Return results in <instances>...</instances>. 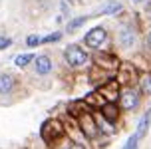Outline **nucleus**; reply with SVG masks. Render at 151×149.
<instances>
[{"instance_id":"obj_15","label":"nucleus","mask_w":151,"mask_h":149,"mask_svg":"<svg viewBox=\"0 0 151 149\" xmlns=\"http://www.w3.org/2000/svg\"><path fill=\"white\" fill-rule=\"evenodd\" d=\"M86 22H88V16H78V18H74V20H70V22H68V28H66V30L72 34V32H76L78 28H82Z\"/></svg>"},{"instance_id":"obj_5","label":"nucleus","mask_w":151,"mask_h":149,"mask_svg":"<svg viewBox=\"0 0 151 149\" xmlns=\"http://www.w3.org/2000/svg\"><path fill=\"white\" fill-rule=\"evenodd\" d=\"M93 62H96V66H98V68L106 70V72H117L119 66H121L119 58H117L113 52H96Z\"/></svg>"},{"instance_id":"obj_12","label":"nucleus","mask_w":151,"mask_h":149,"mask_svg":"<svg viewBox=\"0 0 151 149\" xmlns=\"http://www.w3.org/2000/svg\"><path fill=\"white\" fill-rule=\"evenodd\" d=\"M16 86V80L12 74H0V94H10Z\"/></svg>"},{"instance_id":"obj_20","label":"nucleus","mask_w":151,"mask_h":149,"mask_svg":"<svg viewBox=\"0 0 151 149\" xmlns=\"http://www.w3.org/2000/svg\"><path fill=\"white\" fill-rule=\"evenodd\" d=\"M10 44H12V40H10V38L0 36V50H6V48H8Z\"/></svg>"},{"instance_id":"obj_2","label":"nucleus","mask_w":151,"mask_h":149,"mask_svg":"<svg viewBox=\"0 0 151 149\" xmlns=\"http://www.w3.org/2000/svg\"><path fill=\"white\" fill-rule=\"evenodd\" d=\"M76 123L82 129V133L86 135V139L91 141V139H98L99 137V127L96 123V117L91 112H82L78 117H76Z\"/></svg>"},{"instance_id":"obj_23","label":"nucleus","mask_w":151,"mask_h":149,"mask_svg":"<svg viewBox=\"0 0 151 149\" xmlns=\"http://www.w3.org/2000/svg\"><path fill=\"white\" fill-rule=\"evenodd\" d=\"M72 149H86L83 145H78V143H72Z\"/></svg>"},{"instance_id":"obj_11","label":"nucleus","mask_w":151,"mask_h":149,"mask_svg":"<svg viewBox=\"0 0 151 149\" xmlns=\"http://www.w3.org/2000/svg\"><path fill=\"white\" fill-rule=\"evenodd\" d=\"M34 70H36L38 76H48L52 72V60L50 56H38L34 60Z\"/></svg>"},{"instance_id":"obj_4","label":"nucleus","mask_w":151,"mask_h":149,"mask_svg":"<svg viewBox=\"0 0 151 149\" xmlns=\"http://www.w3.org/2000/svg\"><path fill=\"white\" fill-rule=\"evenodd\" d=\"M117 104H119L121 112H133L141 104V91L135 89V88H123Z\"/></svg>"},{"instance_id":"obj_6","label":"nucleus","mask_w":151,"mask_h":149,"mask_svg":"<svg viewBox=\"0 0 151 149\" xmlns=\"http://www.w3.org/2000/svg\"><path fill=\"white\" fill-rule=\"evenodd\" d=\"M107 42V30L101 28V26H96V28H91L86 36H83V44L91 48V50H99L101 46Z\"/></svg>"},{"instance_id":"obj_19","label":"nucleus","mask_w":151,"mask_h":149,"mask_svg":"<svg viewBox=\"0 0 151 149\" xmlns=\"http://www.w3.org/2000/svg\"><path fill=\"white\" fill-rule=\"evenodd\" d=\"M137 145H139V139H137V135L133 133L127 141H125V145H123L121 149H137Z\"/></svg>"},{"instance_id":"obj_1","label":"nucleus","mask_w":151,"mask_h":149,"mask_svg":"<svg viewBox=\"0 0 151 149\" xmlns=\"http://www.w3.org/2000/svg\"><path fill=\"white\" fill-rule=\"evenodd\" d=\"M66 135V127L62 123L60 119H46L42 127H40V137H42V141L46 145H54V143H58Z\"/></svg>"},{"instance_id":"obj_17","label":"nucleus","mask_w":151,"mask_h":149,"mask_svg":"<svg viewBox=\"0 0 151 149\" xmlns=\"http://www.w3.org/2000/svg\"><path fill=\"white\" fill-rule=\"evenodd\" d=\"M62 40V32H54V34H48L46 38H42V44H54V42H58Z\"/></svg>"},{"instance_id":"obj_13","label":"nucleus","mask_w":151,"mask_h":149,"mask_svg":"<svg viewBox=\"0 0 151 149\" xmlns=\"http://www.w3.org/2000/svg\"><path fill=\"white\" fill-rule=\"evenodd\" d=\"M139 91H141V96H151V72H143V74H139Z\"/></svg>"},{"instance_id":"obj_22","label":"nucleus","mask_w":151,"mask_h":149,"mask_svg":"<svg viewBox=\"0 0 151 149\" xmlns=\"http://www.w3.org/2000/svg\"><path fill=\"white\" fill-rule=\"evenodd\" d=\"M147 48H151V30L147 32Z\"/></svg>"},{"instance_id":"obj_25","label":"nucleus","mask_w":151,"mask_h":149,"mask_svg":"<svg viewBox=\"0 0 151 149\" xmlns=\"http://www.w3.org/2000/svg\"><path fill=\"white\" fill-rule=\"evenodd\" d=\"M70 2H80V0H70Z\"/></svg>"},{"instance_id":"obj_7","label":"nucleus","mask_w":151,"mask_h":149,"mask_svg":"<svg viewBox=\"0 0 151 149\" xmlns=\"http://www.w3.org/2000/svg\"><path fill=\"white\" fill-rule=\"evenodd\" d=\"M121 89H123L121 83L117 82L115 78H111V80H107L106 83H101L98 88V91L104 96L106 101H115V104H117V101H119V96H121Z\"/></svg>"},{"instance_id":"obj_8","label":"nucleus","mask_w":151,"mask_h":149,"mask_svg":"<svg viewBox=\"0 0 151 149\" xmlns=\"http://www.w3.org/2000/svg\"><path fill=\"white\" fill-rule=\"evenodd\" d=\"M99 113H101V117L104 119H107L111 125H115L117 123V119H119V112H121V107H119V104H115V101H107L101 109H98Z\"/></svg>"},{"instance_id":"obj_14","label":"nucleus","mask_w":151,"mask_h":149,"mask_svg":"<svg viewBox=\"0 0 151 149\" xmlns=\"http://www.w3.org/2000/svg\"><path fill=\"white\" fill-rule=\"evenodd\" d=\"M117 12H121V4L117 2V0H109V2H106V4L98 10V14H104V16H107V14H117Z\"/></svg>"},{"instance_id":"obj_3","label":"nucleus","mask_w":151,"mask_h":149,"mask_svg":"<svg viewBox=\"0 0 151 149\" xmlns=\"http://www.w3.org/2000/svg\"><path fill=\"white\" fill-rule=\"evenodd\" d=\"M64 58H66V62H68V66L82 68V66H86V64L90 62V54L86 52L82 46L70 44V46H66V50H64Z\"/></svg>"},{"instance_id":"obj_16","label":"nucleus","mask_w":151,"mask_h":149,"mask_svg":"<svg viewBox=\"0 0 151 149\" xmlns=\"http://www.w3.org/2000/svg\"><path fill=\"white\" fill-rule=\"evenodd\" d=\"M34 54H20V56H16V60H14V64L18 68H26L30 62H34Z\"/></svg>"},{"instance_id":"obj_21","label":"nucleus","mask_w":151,"mask_h":149,"mask_svg":"<svg viewBox=\"0 0 151 149\" xmlns=\"http://www.w3.org/2000/svg\"><path fill=\"white\" fill-rule=\"evenodd\" d=\"M58 149H72V141H70V143H64V145H60Z\"/></svg>"},{"instance_id":"obj_9","label":"nucleus","mask_w":151,"mask_h":149,"mask_svg":"<svg viewBox=\"0 0 151 149\" xmlns=\"http://www.w3.org/2000/svg\"><path fill=\"white\" fill-rule=\"evenodd\" d=\"M117 42H119L121 48H131L135 44V30L131 26H123L119 30V34H117Z\"/></svg>"},{"instance_id":"obj_18","label":"nucleus","mask_w":151,"mask_h":149,"mask_svg":"<svg viewBox=\"0 0 151 149\" xmlns=\"http://www.w3.org/2000/svg\"><path fill=\"white\" fill-rule=\"evenodd\" d=\"M26 44H28V48H36V46L42 44V36H36V34H32V36L26 38Z\"/></svg>"},{"instance_id":"obj_24","label":"nucleus","mask_w":151,"mask_h":149,"mask_svg":"<svg viewBox=\"0 0 151 149\" xmlns=\"http://www.w3.org/2000/svg\"><path fill=\"white\" fill-rule=\"evenodd\" d=\"M131 2H137V4H141V2H145V0H131Z\"/></svg>"},{"instance_id":"obj_10","label":"nucleus","mask_w":151,"mask_h":149,"mask_svg":"<svg viewBox=\"0 0 151 149\" xmlns=\"http://www.w3.org/2000/svg\"><path fill=\"white\" fill-rule=\"evenodd\" d=\"M149 125H151V109H147V112L141 115V119L137 121V127H135V135H137V139H139V141L147 135Z\"/></svg>"}]
</instances>
